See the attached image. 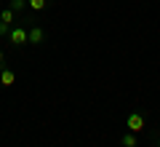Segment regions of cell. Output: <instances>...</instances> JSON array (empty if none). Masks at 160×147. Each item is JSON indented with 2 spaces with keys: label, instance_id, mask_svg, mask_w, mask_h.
Returning a JSON list of instances; mask_svg holds the SVG:
<instances>
[{
  "label": "cell",
  "instance_id": "8",
  "mask_svg": "<svg viewBox=\"0 0 160 147\" xmlns=\"http://www.w3.org/2000/svg\"><path fill=\"white\" fill-rule=\"evenodd\" d=\"M46 6H48V0H29V8L32 11H43Z\"/></svg>",
  "mask_w": 160,
  "mask_h": 147
},
{
  "label": "cell",
  "instance_id": "2",
  "mask_svg": "<svg viewBox=\"0 0 160 147\" xmlns=\"http://www.w3.org/2000/svg\"><path fill=\"white\" fill-rule=\"evenodd\" d=\"M126 126H128V131L139 134V131L147 129V120H144V115H142V113H131V115L126 118Z\"/></svg>",
  "mask_w": 160,
  "mask_h": 147
},
{
  "label": "cell",
  "instance_id": "5",
  "mask_svg": "<svg viewBox=\"0 0 160 147\" xmlns=\"http://www.w3.org/2000/svg\"><path fill=\"white\" fill-rule=\"evenodd\" d=\"M27 6H29V0H8V8H11V11H16V13H22Z\"/></svg>",
  "mask_w": 160,
  "mask_h": 147
},
{
  "label": "cell",
  "instance_id": "7",
  "mask_svg": "<svg viewBox=\"0 0 160 147\" xmlns=\"http://www.w3.org/2000/svg\"><path fill=\"white\" fill-rule=\"evenodd\" d=\"M120 144H123V147H136V134H133V131H128V134H123V139H120Z\"/></svg>",
  "mask_w": 160,
  "mask_h": 147
},
{
  "label": "cell",
  "instance_id": "4",
  "mask_svg": "<svg viewBox=\"0 0 160 147\" xmlns=\"http://www.w3.org/2000/svg\"><path fill=\"white\" fill-rule=\"evenodd\" d=\"M16 83V72H13V70H0V86H13Z\"/></svg>",
  "mask_w": 160,
  "mask_h": 147
},
{
  "label": "cell",
  "instance_id": "1",
  "mask_svg": "<svg viewBox=\"0 0 160 147\" xmlns=\"http://www.w3.org/2000/svg\"><path fill=\"white\" fill-rule=\"evenodd\" d=\"M8 43H11V45H24V43H29V32H27L24 27H19V24H13L11 32H8Z\"/></svg>",
  "mask_w": 160,
  "mask_h": 147
},
{
  "label": "cell",
  "instance_id": "11",
  "mask_svg": "<svg viewBox=\"0 0 160 147\" xmlns=\"http://www.w3.org/2000/svg\"><path fill=\"white\" fill-rule=\"evenodd\" d=\"M158 129H160V123H158Z\"/></svg>",
  "mask_w": 160,
  "mask_h": 147
},
{
  "label": "cell",
  "instance_id": "6",
  "mask_svg": "<svg viewBox=\"0 0 160 147\" xmlns=\"http://www.w3.org/2000/svg\"><path fill=\"white\" fill-rule=\"evenodd\" d=\"M13 16H16V11H11V8H3V13H0V22L8 24V27H13Z\"/></svg>",
  "mask_w": 160,
  "mask_h": 147
},
{
  "label": "cell",
  "instance_id": "3",
  "mask_svg": "<svg viewBox=\"0 0 160 147\" xmlns=\"http://www.w3.org/2000/svg\"><path fill=\"white\" fill-rule=\"evenodd\" d=\"M43 40H46V29H43V27H38V24H35V27L29 29V45H40V43H43Z\"/></svg>",
  "mask_w": 160,
  "mask_h": 147
},
{
  "label": "cell",
  "instance_id": "10",
  "mask_svg": "<svg viewBox=\"0 0 160 147\" xmlns=\"http://www.w3.org/2000/svg\"><path fill=\"white\" fill-rule=\"evenodd\" d=\"M3 59H6V56H3V51H0V67H3Z\"/></svg>",
  "mask_w": 160,
  "mask_h": 147
},
{
  "label": "cell",
  "instance_id": "9",
  "mask_svg": "<svg viewBox=\"0 0 160 147\" xmlns=\"http://www.w3.org/2000/svg\"><path fill=\"white\" fill-rule=\"evenodd\" d=\"M6 32H11V27H8V24H3V22H0V35H6Z\"/></svg>",
  "mask_w": 160,
  "mask_h": 147
}]
</instances>
